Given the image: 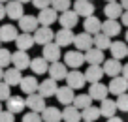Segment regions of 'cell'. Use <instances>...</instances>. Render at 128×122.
Returning a JSON list of instances; mask_svg holds the SVG:
<instances>
[{
	"mask_svg": "<svg viewBox=\"0 0 128 122\" xmlns=\"http://www.w3.org/2000/svg\"><path fill=\"white\" fill-rule=\"evenodd\" d=\"M120 23L124 24V26L128 28V9H124V13H122V17H120Z\"/></svg>",
	"mask_w": 128,
	"mask_h": 122,
	"instance_id": "45",
	"label": "cell"
},
{
	"mask_svg": "<svg viewBox=\"0 0 128 122\" xmlns=\"http://www.w3.org/2000/svg\"><path fill=\"white\" fill-rule=\"evenodd\" d=\"M38 26H40L38 15H23V17L19 19V28H21V32H30V34H34V32L38 30Z\"/></svg>",
	"mask_w": 128,
	"mask_h": 122,
	"instance_id": "10",
	"label": "cell"
},
{
	"mask_svg": "<svg viewBox=\"0 0 128 122\" xmlns=\"http://www.w3.org/2000/svg\"><path fill=\"white\" fill-rule=\"evenodd\" d=\"M19 32L13 24H2L0 26V41H4V43H10V41H15Z\"/></svg>",
	"mask_w": 128,
	"mask_h": 122,
	"instance_id": "27",
	"label": "cell"
},
{
	"mask_svg": "<svg viewBox=\"0 0 128 122\" xmlns=\"http://www.w3.org/2000/svg\"><path fill=\"white\" fill-rule=\"evenodd\" d=\"M32 4L38 9H45V8H51V0H32Z\"/></svg>",
	"mask_w": 128,
	"mask_h": 122,
	"instance_id": "44",
	"label": "cell"
},
{
	"mask_svg": "<svg viewBox=\"0 0 128 122\" xmlns=\"http://www.w3.org/2000/svg\"><path fill=\"white\" fill-rule=\"evenodd\" d=\"M100 117H102L100 107H94V105H90V107H87V109L81 111V118H83L85 122H96Z\"/></svg>",
	"mask_w": 128,
	"mask_h": 122,
	"instance_id": "35",
	"label": "cell"
},
{
	"mask_svg": "<svg viewBox=\"0 0 128 122\" xmlns=\"http://www.w3.org/2000/svg\"><path fill=\"white\" fill-rule=\"evenodd\" d=\"M70 6H72L70 0H51V8L55 9V11H60V13L68 11Z\"/></svg>",
	"mask_w": 128,
	"mask_h": 122,
	"instance_id": "38",
	"label": "cell"
},
{
	"mask_svg": "<svg viewBox=\"0 0 128 122\" xmlns=\"http://www.w3.org/2000/svg\"><path fill=\"white\" fill-rule=\"evenodd\" d=\"M30 70L34 75H44L49 71V62L44 58V56H36V58L30 60Z\"/></svg>",
	"mask_w": 128,
	"mask_h": 122,
	"instance_id": "26",
	"label": "cell"
},
{
	"mask_svg": "<svg viewBox=\"0 0 128 122\" xmlns=\"http://www.w3.org/2000/svg\"><path fill=\"white\" fill-rule=\"evenodd\" d=\"M56 100H58V103H62V105H72L74 100H76L74 88H70L68 85H66V87H58V90H56Z\"/></svg>",
	"mask_w": 128,
	"mask_h": 122,
	"instance_id": "23",
	"label": "cell"
},
{
	"mask_svg": "<svg viewBox=\"0 0 128 122\" xmlns=\"http://www.w3.org/2000/svg\"><path fill=\"white\" fill-rule=\"evenodd\" d=\"M117 111H119V109H117V102H115V100L106 98L104 102H100V113H102V117L111 118V117H115Z\"/></svg>",
	"mask_w": 128,
	"mask_h": 122,
	"instance_id": "33",
	"label": "cell"
},
{
	"mask_svg": "<svg viewBox=\"0 0 128 122\" xmlns=\"http://www.w3.org/2000/svg\"><path fill=\"white\" fill-rule=\"evenodd\" d=\"M74 45H76L77 51L85 53V51H88L90 47H94V36L88 34V32H79V34H76Z\"/></svg>",
	"mask_w": 128,
	"mask_h": 122,
	"instance_id": "1",
	"label": "cell"
},
{
	"mask_svg": "<svg viewBox=\"0 0 128 122\" xmlns=\"http://www.w3.org/2000/svg\"><path fill=\"white\" fill-rule=\"evenodd\" d=\"M58 23H60L62 28H70V30H74V28L77 26V23H79V15H77L74 9H68V11L60 13Z\"/></svg>",
	"mask_w": 128,
	"mask_h": 122,
	"instance_id": "11",
	"label": "cell"
},
{
	"mask_svg": "<svg viewBox=\"0 0 128 122\" xmlns=\"http://www.w3.org/2000/svg\"><path fill=\"white\" fill-rule=\"evenodd\" d=\"M21 79H23L21 70H17V68H6L4 70V79H2V81H4L6 85H10V87H19Z\"/></svg>",
	"mask_w": 128,
	"mask_h": 122,
	"instance_id": "15",
	"label": "cell"
},
{
	"mask_svg": "<svg viewBox=\"0 0 128 122\" xmlns=\"http://www.w3.org/2000/svg\"><path fill=\"white\" fill-rule=\"evenodd\" d=\"M102 32L108 34L109 38H115V36L120 34V23L117 19H106L102 23Z\"/></svg>",
	"mask_w": 128,
	"mask_h": 122,
	"instance_id": "28",
	"label": "cell"
},
{
	"mask_svg": "<svg viewBox=\"0 0 128 122\" xmlns=\"http://www.w3.org/2000/svg\"><path fill=\"white\" fill-rule=\"evenodd\" d=\"M108 122H124V120L119 118V117H111V118H108Z\"/></svg>",
	"mask_w": 128,
	"mask_h": 122,
	"instance_id": "48",
	"label": "cell"
},
{
	"mask_svg": "<svg viewBox=\"0 0 128 122\" xmlns=\"http://www.w3.org/2000/svg\"><path fill=\"white\" fill-rule=\"evenodd\" d=\"M47 73L51 75V79H55V81H66V75H68V66H66L64 62H51Z\"/></svg>",
	"mask_w": 128,
	"mask_h": 122,
	"instance_id": "13",
	"label": "cell"
},
{
	"mask_svg": "<svg viewBox=\"0 0 128 122\" xmlns=\"http://www.w3.org/2000/svg\"><path fill=\"white\" fill-rule=\"evenodd\" d=\"M6 19V6L4 4H0V21Z\"/></svg>",
	"mask_w": 128,
	"mask_h": 122,
	"instance_id": "46",
	"label": "cell"
},
{
	"mask_svg": "<svg viewBox=\"0 0 128 122\" xmlns=\"http://www.w3.org/2000/svg\"><path fill=\"white\" fill-rule=\"evenodd\" d=\"M0 43H2V41H0Z\"/></svg>",
	"mask_w": 128,
	"mask_h": 122,
	"instance_id": "56",
	"label": "cell"
},
{
	"mask_svg": "<svg viewBox=\"0 0 128 122\" xmlns=\"http://www.w3.org/2000/svg\"><path fill=\"white\" fill-rule=\"evenodd\" d=\"M30 56H28V51H19L17 49L15 53H12V64L13 68H17V70H26V68H30Z\"/></svg>",
	"mask_w": 128,
	"mask_h": 122,
	"instance_id": "6",
	"label": "cell"
},
{
	"mask_svg": "<svg viewBox=\"0 0 128 122\" xmlns=\"http://www.w3.org/2000/svg\"><path fill=\"white\" fill-rule=\"evenodd\" d=\"M109 94L113 96H120L124 92H128V79L122 77V75H117V77H111V83L108 85Z\"/></svg>",
	"mask_w": 128,
	"mask_h": 122,
	"instance_id": "3",
	"label": "cell"
},
{
	"mask_svg": "<svg viewBox=\"0 0 128 122\" xmlns=\"http://www.w3.org/2000/svg\"><path fill=\"white\" fill-rule=\"evenodd\" d=\"M38 21H40V26H51L53 23L58 21V11H55L53 8L40 9V13H38Z\"/></svg>",
	"mask_w": 128,
	"mask_h": 122,
	"instance_id": "14",
	"label": "cell"
},
{
	"mask_svg": "<svg viewBox=\"0 0 128 122\" xmlns=\"http://www.w3.org/2000/svg\"><path fill=\"white\" fill-rule=\"evenodd\" d=\"M17 2H21V4H24V2H32V0H17Z\"/></svg>",
	"mask_w": 128,
	"mask_h": 122,
	"instance_id": "51",
	"label": "cell"
},
{
	"mask_svg": "<svg viewBox=\"0 0 128 122\" xmlns=\"http://www.w3.org/2000/svg\"><path fill=\"white\" fill-rule=\"evenodd\" d=\"M83 62H85V53L77 51V49L68 51L64 55V64L68 68H72V70H79V68L83 66Z\"/></svg>",
	"mask_w": 128,
	"mask_h": 122,
	"instance_id": "2",
	"label": "cell"
},
{
	"mask_svg": "<svg viewBox=\"0 0 128 122\" xmlns=\"http://www.w3.org/2000/svg\"><path fill=\"white\" fill-rule=\"evenodd\" d=\"M74 11L77 13L79 17H90L94 15V4H92L90 0H76L74 2Z\"/></svg>",
	"mask_w": 128,
	"mask_h": 122,
	"instance_id": "9",
	"label": "cell"
},
{
	"mask_svg": "<svg viewBox=\"0 0 128 122\" xmlns=\"http://www.w3.org/2000/svg\"><path fill=\"white\" fill-rule=\"evenodd\" d=\"M56 90H58V85H56L55 79H44L38 87V94L44 96V98H51V96H56Z\"/></svg>",
	"mask_w": 128,
	"mask_h": 122,
	"instance_id": "8",
	"label": "cell"
},
{
	"mask_svg": "<svg viewBox=\"0 0 128 122\" xmlns=\"http://www.w3.org/2000/svg\"><path fill=\"white\" fill-rule=\"evenodd\" d=\"M10 85H6L4 81H0V102H6V100L12 96V92H10Z\"/></svg>",
	"mask_w": 128,
	"mask_h": 122,
	"instance_id": "42",
	"label": "cell"
},
{
	"mask_svg": "<svg viewBox=\"0 0 128 122\" xmlns=\"http://www.w3.org/2000/svg\"><path fill=\"white\" fill-rule=\"evenodd\" d=\"M21 92H24V94H34V92H38V87H40V81H38L34 75H26V77L21 79Z\"/></svg>",
	"mask_w": 128,
	"mask_h": 122,
	"instance_id": "18",
	"label": "cell"
},
{
	"mask_svg": "<svg viewBox=\"0 0 128 122\" xmlns=\"http://www.w3.org/2000/svg\"><path fill=\"white\" fill-rule=\"evenodd\" d=\"M109 94V88L108 85H104L100 81V83H92L90 87H88V96H90L92 100H98V102H104L106 98H108Z\"/></svg>",
	"mask_w": 128,
	"mask_h": 122,
	"instance_id": "12",
	"label": "cell"
},
{
	"mask_svg": "<svg viewBox=\"0 0 128 122\" xmlns=\"http://www.w3.org/2000/svg\"><path fill=\"white\" fill-rule=\"evenodd\" d=\"M12 64V53L8 49L0 47V68H8Z\"/></svg>",
	"mask_w": 128,
	"mask_h": 122,
	"instance_id": "39",
	"label": "cell"
},
{
	"mask_svg": "<svg viewBox=\"0 0 128 122\" xmlns=\"http://www.w3.org/2000/svg\"><path fill=\"white\" fill-rule=\"evenodd\" d=\"M66 83H68L70 88L79 90V88L85 87L87 79H85V73H81L79 70H72V71H68V75H66Z\"/></svg>",
	"mask_w": 128,
	"mask_h": 122,
	"instance_id": "7",
	"label": "cell"
},
{
	"mask_svg": "<svg viewBox=\"0 0 128 122\" xmlns=\"http://www.w3.org/2000/svg\"><path fill=\"white\" fill-rule=\"evenodd\" d=\"M102 77H104V68L102 66H88L85 70V79H87L88 83H100Z\"/></svg>",
	"mask_w": 128,
	"mask_h": 122,
	"instance_id": "29",
	"label": "cell"
},
{
	"mask_svg": "<svg viewBox=\"0 0 128 122\" xmlns=\"http://www.w3.org/2000/svg\"><path fill=\"white\" fill-rule=\"evenodd\" d=\"M24 15V9H23V4L17 2V0H10L8 4H6V17L13 21H19L21 17Z\"/></svg>",
	"mask_w": 128,
	"mask_h": 122,
	"instance_id": "16",
	"label": "cell"
},
{
	"mask_svg": "<svg viewBox=\"0 0 128 122\" xmlns=\"http://www.w3.org/2000/svg\"><path fill=\"white\" fill-rule=\"evenodd\" d=\"M126 43H128V30H126Z\"/></svg>",
	"mask_w": 128,
	"mask_h": 122,
	"instance_id": "53",
	"label": "cell"
},
{
	"mask_svg": "<svg viewBox=\"0 0 128 122\" xmlns=\"http://www.w3.org/2000/svg\"><path fill=\"white\" fill-rule=\"evenodd\" d=\"M42 56H44L47 62H58V58H60V45L55 43V41L44 45V55Z\"/></svg>",
	"mask_w": 128,
	"mask_h": 122,
	"instance_id": "22",
	"label": "cell"
},
{
	"mask_svg": "<svg viewBox=\"0 0 128 122\" xmlns=\"http://www.w3.org/2000/svg\"><path fill=\"white\" fill-rule=\"evenodd\" d=\"M4 79V68H0V81Z\"/></svg>",
	"mask_w": 128,
	"mask_h": 122,
	"instance_id": "50",
	"label": "cell"
},
{
	"mask_svg": "<svg viewBox=\"0 0 128 122\" xmlns=\"http://www.w3.org/2000/svg\"><path fill=\"white\" fill-rule=\"evenodd\" d=\"M42 120L44 122H60L62 120V111L58 107H45L42 113Z\"/></svg>",
	"mask_w": 128,
	"mask_h": 122,
	"instance_id": "34",
	"label": "cell"
},
{
	"mask_svg": "<svg viewBox=\"0 0 128 122\" xmlns=\"http://www.w3.org/2000/svg\"><path fill=\"white\" fill-rule=\"evenodd\" d=\"M6 107H8L10 113L17 115V113H23L26 103H24V98H21V96H10V98L6 100Z\"/></svg>",
	"mask_w": 128,
	"mask_h": 122,
	"instance_id": "24",
	"label": "cell"
},
{
	"mask_svg": "<svg viewBox=\"0 0 128 122\" xmlns=\"http://www.w3.org/2000/svg\"><path fill=\"white\" fill-rule=\"evenodd\" d=\"M21 122H44L42 120V113H34V111H28L23 115V120Z\"/></svg>",
	"mask_w": 128,
	"mask_h": 122,
	"instance_id": "41",
	"label": "cell"
},
{
	"mask_svg": "<svg viewBox=\"0 0 128 122\" xmlns=\"http://www.w3.org/2000/svg\"><path fill=\"white\" fill-rule=\"evenodd\" d=\"M0 111H2V102H0Z\"/></svg>",
	"mask_w": 128,
	"mask_h": 122,
	"instance_id": "55",
	"label": "cell"
},
{
	"mask_svg": "<svg viewBox=\"0 0 128 122\" xmlns=\"http://www.w3.org/2000/svg\"><path fill=\"white\" fill-rule=\"evenodd\" d=\"M62 120L64 122H81L83 120L81 118V111L77 107H74V103L72 105H66L62 111Z\"/></svg>",
	"mask_w": 128,
	"mask_h": 122,
	"instance_id": "31",
	"label": "cell"
},
{
	"mask_svg": "<svg viewBox=\"0 0 128 122\" xmlns=\"http://www.w3.org/2000/svg\"><path fill=\"white\" fill-rule=\"evenodd\" d=\"M24 103H26V107L30 111H34V113H44V109L47 107V105H45V98H44V96H40L38 92L28 94L26 98H24Z\"/></svg>",
	"mask_w": 128,
	"mask_h": 122,
	"instance_id": "5",
	"label": "cell"
},
{
	"mask_svg": "<svg viewBox=\"0 0 128 122\" xmlns=\"http://www.w3.org/2000/svg\"><path fill=\"white\" fill-rule=\"evenodd\" d=\"M34 41H36L38 45H47V43H51V41H55V32L51 30L49 26H38V30L34 32Z\"/></svg>",
	"mask_w": 128,
	"mask_h": 122,
	"instance_id": "4",
	"label": "cell"
},
{
	"mask_svg": "<svg viewBox=\"0 0 128 122\" xmlns=\"http://www.w3.org/2000/svg\"><path fill=\"white\" fill-rule=\"evenodd\" d=\"M120 75L128 79V62H126V64H124V66H122V73H120Z\"/></svg>",
	"mask_w": 128,
	"mask_h": 122,
	"instance_id": "47",
	"label": "cell"
},
{
	"mask_svg": "<svg viewBox=\"0 0 128 122\" xmlns=\"http://www.w3.org/2000/svg\"><path fill=\"white\" fill-rule=\"evenodd\" d=\"M104 73L109 75V77H117V75H120V73H122V64H120V60H117V58L104 60Z\"/></svg>",
	"mask_w": 128,
	"mask_h": 122,
	"instance_id": "21",
	"label": "cell"
},
{
	"mask_svg": "<svg viewBox=\"0 0 128 122\" xmlns=\"http://www.w3.org/2000/svg\"><path fill=\"white\" fill-rule=\"evenodd\" d=\"M117 109L122 111V113H128V92H124V94L117 96Z\"/></svg>",
	"mask_w": 128,
	"mask_h": 122,
	"instance_id": "40",
	"label": "cell"
},
{
	"mask_svg": "<svg viewBox=\"0 0 128 122\" xmlns=\"http://www.w3.org/2000/svg\"><path fill=\"white\" fill-rule=\"evenodd\" d=\"M74 39H76V36H74V32L70 30V28H60L58 32H55V43H58L60 47L72 45Z\"/></svg>",
	"mask_w": 128,
	"mask_h": 122,
	"instance_id": "17",
	"label": "cell"
},
{
	"mask_svg": "<svg viewBox=\"0 0 128 122\" xmlns=\"http://www.w3.org/2000/svg\"><path fill=\"white\" fill-rule=\"evenodd\" d=\"M104 51L102 49L90 47L88 51H85V62H88V66H100L104 62Z\"/></svg>",
	"mask_w": 128,
	"mask_h": 122,
	"instance_id": "20",
	"label": "cell"
},
{
	"mask_svg": "<svg viewBox=\"0 0 128 122\" xmlns=\"http://www.w3.org/2000/svg\"><path fill=\"white\" fill-rule=\"evenodd\" d=\"M104 13L108 19H119V17H122L124 8L120 6V2H108L104 8Z\"/></svg>",
	"mask_w": 128,
	"mask_h": 122,
	"instance_id": "30",
	"label": "cell"
},
{
	"mask_svg": "<svg viewBox=\"0 0 128 122\" xmlns=\"http://www.w3.org/2000/svg\"><path fill=\"white\" fill-rule=\"evenodd\" d=\"M119 2H120V6H122L124 9H128V0H119Z\"/></svg>",
	"mask_w": 128,
	"mask_h": 122,
	"instance_id": "49",
	"label": "cell"
},
{
	"mask_svg": "<svg viewBox=\"0 0 128 122\" xmlns=\"http://www.w3.org/2000/svg\"><path fill=\"white\" fill-rule=\"evenodd\" d=\"M109 51H111V58L120 60L124 56H128V45H126V41H113Z\"/></svg>",
	"mask_w": 128,
	"mask_h": 122,
	"instance_id": "32",
	"label": "cell"
},
{
	"mask_svg": "<svg viewBox=\"0 0 128 122\" xmlns=\"http://www.w3.org/2000/svg\"><path fill=\"white\" fill-rule=\"evenodd\" d=\"M34 36L30 34V32H21L19 36H17V39H15V45H17V49L19 51H30L32 47H34Z\"/></svg>",
	"mask_w": 128,
	"mask_h": 122,
	"instance_id": "19",
	"label": "cell"
},
{
	"mask_svg": "<svg viewBox=\"0 0 128 122\" xmlns=\"http://www.w3.org/2000/svg\"><path fill=\"white\" fill-rule=\"evenodd\" d=\"M111 38H109L108 34H104V32H100V34L94 36V47L96 49H102V51H106V49L111 47Z\"/></svg>",
	"mask_w": 128,
	"mask_h": 122,
	"instance_id": "36",
	"label": "cell"
},
{
	"mask_svg": "<svg viewBox=\"0 0 128 122\" xmlns=\"http://www.w3.org/2000/svg\"><path fill=\"white\" fill-rule=\"evenodd\" d=\"M90 2H92V0H90Z\"/></svg>",
	"mask_w": 128,
	"mask_h": 122,
	"instance_id": "57",
	"label": "cell"
},
{
	"mask_svg": "<svg viewBox=\"0 0 128 122\" xmlns=\"http://www.w3.org/2000/svg\"><path fill=\"white\" fill-rule=\"evenodd\" d=\"M4 2H6V4H8V2H10V0H0V4H4Z\"/></svg>",
	"mask_w": 128,
	"mask_h": 122,
	"instance_id": "52",
	"label": "cell"
},
{
	"mask_svg": "<svg viewBox=\"0 0 128 122\" xmlns=\"http://www.w3.org/2000/svg\"><path fill=\"white\" fill-rule=\"evenodd\" d=\"M83 122H85V120H83Z\"/></svg>",
	"mask_w": 128,
	"mask_h": 122,
	"instance_id": "58",
	"label": "cell"
},
{
	"mask_svg": "<svg viewBox=\"0 0 128 122\" xmlns=\"http://www.w3.org/2000/svg\"><path fill=\"white\" fill-rule=\"evenodd\" d=\"M106 2H117V0H106Z\"/></svg>",
	"mask_w": 128,
	"mask_h": 122,
	"instance_id": "54",
	"label": "cell"
},
{
	"mask_svg": "<svg viewBox=\"0 0 128 122\" xmlns=\"http://www.w3.org/2000/svg\"><path fill=\"white\" fill-rule=\"evenodd\" d=\"M90 105H92V98L88 94H77L76 100H74V107H77L79 111L87 109V107H90Z\"/></svg>",
	"mask_w": 128,
	"mask_h": 122,
	"instance_id": "37",
	"label": "cell"
},
{
	"mask_svg": "<svg viewBox=\"0 0 128 122\" xmlns=\"http://www.w3.org/2000/svg\"><path fill=\"white\" fill-rule=\"evenodd\" d=\"M13 117H15V115L10 113L8 109H6V111H0V122H15V120H13Z\"/></svg>",
	"mask_w": 128,
	"mask_h": 122,
	"instance_id": "43",
	"label": "cell"
},
{
	"mask_svg": "<svg viewBox=\"0 0 128 122\" xmlns=\"http://www.w3.org/2000/svg\"><path fill=\"white\" fill-rule=\"evenodd\" d=\"M83 28H85V32L96 36V34H100V32H102V21L98 19V17L90 15V17H87V19L83 21Z\"/></svg>",
	"mask_w": 128,
	"mask_h": 122,
	"instance_id": "25",
	"label": "cell"
}]
</instances>
